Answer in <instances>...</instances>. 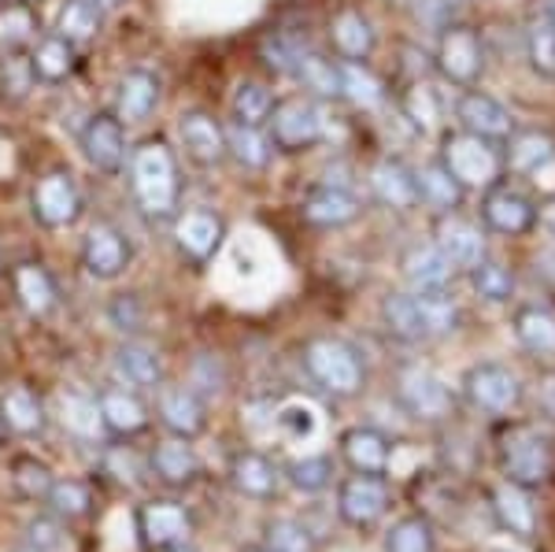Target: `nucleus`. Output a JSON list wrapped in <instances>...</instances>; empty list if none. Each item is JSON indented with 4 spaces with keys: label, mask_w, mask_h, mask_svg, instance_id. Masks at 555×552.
I'll use <instances>...</instances> for the list:
<instances>
[{
    "label": "nucleus",
    "mask_w": 555,
    "mask_h": 552,
    "mask_svg": "<svg viewBox=\"0 0 555 552\" xmlns=\"http://www.w3.org/2000/svg\"><path fill=\"white\" fill-rule=\"evenodd\" d=\"M130 190L138 208L152 222H167L178 216V197H182V178H178V156L164 138L141 141L130 153Z\"/></svg>",
    "instance_id": "nucleus-1"
},
{
    "label": "nucleus",
    "mask_w": 555,
    "mask_h": 552,
    "mask_svg": "<svg viewBox=\"0 0 555 552\" xmlns=\"http://www.w3.org/2000/svg\"><path fill=\"white\" fill-rule=\"evenodd\" d=\"M382 319L400 342H429V337H444L460 326V305L449 297V290L389 293L382 300Z\"/></svg>",
    "instance_id": "nucleus-2"
},
{
    "label": "nucleus",
    "mask_w": 555,
    "mask_h": 552,
    "mask_svg": "<svg viewBox=\"0 0 555 552\" xmlns=\"http://www.w3.org/2000/svg\"><path fill=\"white\" fill-rule=\"evenodd\" d=\"M304 371L334 397H356L363 389V356L345 337H311L304 345Z\"/></svg>",
    "instance_id": "nucleus-3"
},
{
    "label": "nucleus",
    "mask_w": 555,
    "mask_h": 552,
    "mask_svg": "<svg viewBox=\"0 0 555 552\" xmlns=\"http://www.w3.org/2000/svg\"><path fill=\"white\" fill-rule=\"evenodd\" d=\"M441 164L463 190H492L500 182V171H504V156L492 141L478 138V133L455 130L444 133L441 141Z\"/></svg>",
    "instance_id": "nucleus-4"
},
{
    "label": "nucleus",
    "mask_w": 555,
    "mask_h": 552,
    "mask_svg": "<svg viewBox=\"0 0 555 552\" xmlns=\"http://www.w3.org/2000/svg\"><path fill=\"white\" fill-rule=\"evenodd\" d=\"M500 467H504L507 483L533 489L548 483L555 471V445L533 426H512L500 438Z\"/></svg>",
    "instance_id": "nucleus-5"
},
{
    "label": "nucleus",
    "mask_w": 555,
    "mask_h": 552,
    "mask_svg": "<svg viewBox=\"0 0 555 552\" xmlns=\"http://www.w3.org/2000/svg\"><path fill=\"white\" fill-rule=\"evenodd\" d=\"M463 397L481 415H507L522 400V382L504 363H474L463 378Z\"/></svg>",
    "instance_id": "nucleus-6"
},
{
    "label": "nucleus",
    "mask_w": 555,
    "mask_h": 552,
    "mask_svg": "<svg viewBox=\"0 0 555 552\" xmlns=\"http://www.w3.org/2000/svg\"><path fill=\"white\" fill-rule=\"evenodd\" d=\"M271 145L282 153H304V149L319 145L322 141V112L315 101L308 97H289V101H278L271 108Z\"/></svg>",
    "instance_id": "nucleus-7"
},
{
    "label": "nucleus",
    "mask_w": 555,
    "mask_h": 552,
    "mask_svg": "<svg viewBox=\"0 0 555 552\" xmlns=\"http://www.w3.org/2000/svg\"><path fill=\"white\" fill-rule=\"evenodd\" d=\"M30 208H34V219H38L41 227L64 230V227H75V222L82 219L86 197L67 171H49L44 178H38V185H34Z\"/></svg>",
    "instance_id": "nucleus-8"
},
{
    "label": "nucleus",
    "mask_w": 555,
    "mask_h": 552,
    "mask_svg": "<svg viewBox=\"0 0 555 552\" xmlns=\"http://www.w3.org/2000/svg\"><path fill=\"white\" fill-rule=\"evenodd\" d=\"M78 145L82 156L89 159V167H96L101 175H119L130 159L127 149V127L115 112H96L89 115V123L78 133Z\"/></svg>",
    "instance_id": "nucleus-9"
},
{
    "label": "nucleus",
    "mask_w": 555,
    "mask_h": 552,
    "mask_svg": "<svg viewBox=\"0 0 555 552\" xmlns=\"http://www.w3.org/2000/svg\"><path fill=\"white\" fill-rule=\"evenodd\" d=\"M481 67H486V49H481L478 30L470 26H444L441 41H437V70L449 78L452 86L470 89L481 78Z\"/></svg>",
    "instance_id": "nucleus-10"
},
{
    "label": "nucleus",
    "mask_w": 555,
    "mask_h": 552,
    "mask_svg": "<svg viewBox=\"0 0 555 552\" xmlns=\"http://www.w3.org/2000/svg\"><path fill=\"white\" fill-rule=\"evenodd\" d=\"M389 483L385 475H360L356 471L352 478H345L341 489H337V515L348 523V527L363 530V527H374L385 512H389Z\"/></svg>",
    "instance_id": "nucleus-11"
},
{
    "label": "nucleus",
    "mask_w": 555,
    "mask_h": 552,
    "mask_svg": "<svg viewBox=\"0 0 555 552\" xmlns=\"http://www.w3.org/2000/svg\"><path fill=\"white\" fill-rule=\"evenodd\" d=\"M138 534L149 552H167L190 541L193 515L178 501H149L138 509Z\"/></svg>",
    "instance_id": "nucleus-12"
},
{
    "label": "nucleus",
    "mask_w": 555,
    "mask_h": 552,
    "mask_svg": "<svg viewBox=\"0 0 555 552\" xmlns=\"http://www.w3.org/2000/svg\"><path fill=\"white\" fill-rule=\"evenodd\" d=\"M397 397L415 420H426V423H437L452 412V389L444 386L429 368H418V363H411V368L400 371Z\"/></svg>",
    "instance_id": "nucleus-13"
},
{
    "label": "nucleus",
    "mask_w": 555,
    "mask_h": 552,
    "mask_svg": "<svg viewBox=\"0 0 555 552\" xmlns=\"http://www.w3.org/2000/svg\"><path fill=\"white\" fill-rule=\"evenodd\" d=\"M130 256H133L130 242L122 238L119 227H112V222H96V227L86 234L82 267H86L89 279H96V282L119 279V274L130 267Z\"/></svg>",
    "instance_id": "nucleus-14"
},
{
    "label": "nucleus",
    "mask_w": 555,
    "mask_h": 552,
    "mask_svg": "<svg viewBox=\"0 0 555 552\" xmlns=\"http://www.w3.org/2000/svg\"><path fill=\"white\" fill-rule=\"evenodd\" d=\"M222 238H227V227L222 219L208 208H193L175 216V242L182 248V256L196 267H204L215 260V253L222 248Z\"/></svg>",
    "instance_id": "nucleus-15"
},
{
    "label": "nucleus",
    "mask_w": 555,
    "mask_h": 552,
    "mask_svg": "<svg viewBox=\"0 0 555 552\" xmlns=\"http://www.w3.org/2000/svg\"><path fill=\"white\" fill-rule=\"evenodd\" d=\"M455 119L467 133H478L486 141H504L515 133V119L496 97L481 93V89H467V93L455 101Z\"/></svg>",
    "instance_id": "nucleus-16"
},
{
    "label": "nucleus",
    "mask_w": 555,
    "mask_h": 552,
    "mask_svg": "<svg viewBox=\"0 0 555 552\" xmlns=\"http://www.w3.org/2000/svg\"><path fill=\"white\" fill-rule=\"evenodd\" d=\"M156 412H159V423H164L175 438H185V441L201 438L204 426H208V408H204V400L193 386L159 389Z\"/></svg>",
    "instance_id": "nucleus-17"
},
{
    "label": "nucleus",
    "mask_w": 555,
    "mask_h": 552,
    "mask_svg": "<svg viewBox=\"0 0 555 552\" xmlns=\"http://www.w3.org/2000/svg\"><path fill=\"white\" fill-rule=\"evenodd\" d=\"M481 219H486L489 230H496V234H530L537 227V208L530 197H522L518 190L512 185H492L486 193V201H481Z\"/></svg>",
    "instance_id": "nucleus-18"
},
{
    "label": "nucleus",
    "mask_w": 555,
    "mask_h": 552,
    "mask_svg": "<svg viewBox=\"0 0 555 552\" xmlns=\"http://www.w3.org/2000/svg\"><path fill=\"white\" fill-rule=\"evenodd\" d=\"M178 138H182L185 153H190L196 164L215 167L227 159V127H222L211 112H204V108L182 112V119H178Z\"/></svg>",
    "instance_id": "nucleus-19"
},
{
    "label": "nucleus",
    "mask_w": 555,
    "mask_h": 552,
    "mask_svg": "<svg viewBox=\"0 0 555 552\" xmlns=\"http://www.w3.org/2000/svg\"><path fill=\"white\" fill-rule=\"evenodd\" d=\"M96 412H101V426L115 438H133L149 426V408L130 386H107L96 394Z\"/></svg>",
    "instance_id": "nucleus-20"
},
{
    "label": "nucleus",
    "mask_w": 555,
    "mask_h": 552,
    "mask_svg": "<svg viewBox=\"0 0 555 552\" xmlns=\"http://www.w3.org/2000/svg\"><path fill=\"white\" fill-rule=\"evenodd\" d=\"M360 197L345 185L334 182H322L315 190L304 197L300 204V216L311 222V227H348L356 216H360Z\"/></svg>",
    "instance_id": "nucleus-21"
},
{
    "label": "nucleus",
    "mask_w": 555,
    "mask_h": 552,
    "mask_svg": "<svg viewBox=\"0 0 555 552\" xmlns=\"http://www.w3.org/2000/svg\"><path fill=\"white\" fill-rule=\"evenodd\" d=\"M434 245L441 248L455 267H467V271L474 264L486 260V234H481V227L463 216H455V211H449V216L437 222Z\"/></svg>",
    "instance_id": "nucleus-22"
},
{
    "label": "nucleus",
    "mask_w": 555,
    "mask_h": 552,
    "mask_svg": "<svg viewBox=\"0 0 555 552\" xmlns=\"http://www.w3.org/2000/svg\"><path fill=\"white\" fill-rule=\"evenodd\" d=\"M159 104V75L149 67H130L115 86V115L122 123H145Z\"/></svg>",
    "instance_id": "nucleus-23"
},
{
    "label": "nucleus",
    "mask_w": 555,
    "mask_h": 552,
    "mask_svg": "<svg viewBox=\"0 0 555 552\" xmlns=\"http://www.w3.org/2000/svg\"><path fill=\"white\" fill-rule=\"evenodd\" d=\"M12 290H15V300L23 305V311L34 319H44L60 305L56 279L49 274V267H41L34 260H23L12 267Z\"/></svg>",
    "instance_id": "nucleus-24"
},
{
    "label": "nucleus",
    "mask_w": 555,
    "mask_h": 552,
    "mask_svg": "<svg viewBox=\"0 0 555 552\" xmlns=\"http://www.w3.org/2000/svg\"><path fill=\"white\" fill-rule=\"evenodd\" d=\"M400 271L411 282V290L426 293V290H449V282L455 279V264L441 253L434 242H415L400 260Z\"/></svg>",
    "instance_id": "nucleus-25"
},
{
    "label": "nucleus",
    "mask_w": 555,
    "mask_h": 552,
    "mask_svg": "<svg viewBox=\"0 0 555 552\" xmlns=\"http://www.w3.org/2000/svg\"><path fill=\"white\" fill-rule=\"evenodd\" d=\"M371 190L385 208H397V211H411L418 208V182L415 171L397 156H385L374 164L371 171Z\"/></svg>",
    "instance_id": "nucleus-26"
},
{
    "label": "nucleus",
    "mask_w": 555,
    "mask_h": 552,
    "mask_svg": "<svg viewBox=\"0 0 555 552\" xmlns=\"http://www.w3.org/2000/svg\"><path fill=\"white\" fill-rule=\"evenodd\" d=\"M341 457L348 460V467L360 471V475H385L389 471L392 445L382 431L374 426H352L341 434Z\"/></svg>",
    "instance_id": "nucleus-27"
},
{
    "label": "nucleus",
    "mask_w": 555,
    "mask_h": 552,
    "mask_svg": "<svg viewBox=\"0 0 555 552\" xmlns=\"http://www.w3.org/2000/svg\"><path fill=\"white\" fill-rule=\"evenodd\" d=\"M230 483H234L237 493L253 497V501H271V497L278 493L282 475H278L274 460H267L263 452L245 449L230 460Z\"/></svg>",
    "instance_id": "nucleus-28"
},
{
    "label": "nucleus",
    "mask_w": 555,
    "mask_h": 552,
    "mask_svg": "<svg viewBox=\"0 0 555 552\" xmlns=\"http://www.w3.org/2000/svg\"><path fill=\"white\" fill-rule=\"evenodd\" d=\"M149 467L164 486H190L201 475V457H196V449L185 438H171L152 449Z\"/></svg>",
    "instance_id": "nucleus-29"
},
{
    "label": "nucleus",
    "mask_w": 555,
    "mask_h": 552,
    "mask_svg": "<svg viewBox=\"0 0 555 552\" xmlns=\"http://www.w3.org/2000/svg\"><path fill=\"white\" fill-rule=\"evenodd\" d=\"M0 426L15 438H34L44 431V405L30 386H12L0 397Z\"/></svg>",
    "instance_id": "nucleus-30"
},
{
    "label": "nucleus",
    "mask_w": 555,
    "mask_h": 552,
    "mask_svg": "<svg viewBox=\"0 0 555 552\" xmlns=\"http://www.w3.org/2000/svg\"><path fill=\"white\" fill-rule=\"evenodd\" d=\"M30 70H34V82H49L60 86L75 75L78 67V49L70 41H64L60 34H44V38L34 44L30 56Z\"/></svg>",
    "instance_id": "nucleus-31"
},
{
    "label": "nucleus",
    "mask_w": 555,
    "mask_h": 552,
    "mask_svg": "<svg viewBox=\"0 0 555 552\" xmlns=\"http://www.w3.org/2000/svg\"><path fill=\"white\" fill-rule=\"evenodd\" d=\"M492 515L504 530H512L515 538H533L537 530V512L530 504V489L504 483L492 489Z\"/></svg>",
    "instance_id": "nucleus-32"
},
{
    "label": "nucleus",
    "mask_w": 555,
    "mask_h": 552,
    "mask_svg": "<svg viewBox=\"0 0 555 552\" xmlns=\"http://www.w3.org/2000/svg\"><path fill=\"white\" fill-rule=\"evenodd\" d=\"M115 375L130 389H156L164 382V360H159L156 349L127 342L115 352Z\"/></svg>",
    "instance_id": "nucleus-33"
},
{
    "label": "nucleus",
    "mask_w": 555,
    "mask_h": 552,
    "mask_svg": "<svg viewBox=\"0 0 555 552\" xmlns=\"http://www.w3.org/2000/svg\"><path fill=\"white\" fill-rule=\"evenodd\" d=\"M507 164H512V171L518 175H533V182H537L548 167H555V141L541 130L515 133L512 149H507Z\"/></svg>",
    "instance_id": "nucleus-34"
},
{
    "label": "nucleus",
    "mask_w": 555,
    "mask_h": 552,
    "mask_svg": "<svg viewBox=\"0 0 555 552\" xmlns=\"http://www.w3.org/2000/svg\"><path fill=\"white\" fill-rule=\"evenodd\" d=\"M330 41H334L341 60H366L374 52V30L356 8H345V12L334 15V23H330Z\"/></svg>",
    "instance_id": "nucleus-35"
},
{
    "label": "nucleus",
    "mask_w": 555,
    "mask_h": 552,
    "mask_svg": "<svg viewBox=\"0 0 555 552\" xmlns=\"http://www.w3.org/2000/svg\"><path fill=\"white\" fill-rule=\"evenodd\" d=\"M415 182H418V204H426V208L441 211V216H449V211L460 208L463 201V185L455 182V178L444 171V164L437 159V164H426L415 171Z\"/></svg>",
    "instance_id": "nucleus-36"
},
{
    "label": "nucleus",
    "mask_w": 555,
    "mask_h": 552,
    "mask_svg": "<svg viewBox=\"0 0 555 552\" xmlns=\"http://www.w3.org/2000/svg\"><path fill=\"white\" fill-rule=\"evenodd\" d=\"M34 41H38V12H34V4H23V0L0 4V52L20 56Z\"/></svg>",
    "instance_id": "nucleus-37"
},
{
    "label": "nucleus",
    "mask_w": 555,
    "mask_h": 552,
    "mask_svg": "<svg viewBox=\"0 0 555 552\" xmlns=\"http://www.w3.org/2000/svg\"><path fill=\"white\" fill-rule=\"evenodd\" d=\"M515 337L526 352L555 356V316L548 308L526 305L515 311Z\"/></svg>",
    "instance_id": "nucleus-38"
},
{
    "label": "nucleus",
    "mask_w": 555,
    "mask_h": 552,
    "mask_svg": "<svg viewBox=\"0 0 555 552\" xmlns=\"http://www.w3.org/2000/svg\"><path fill=\"white\" fill-rule=\"evenodd\" d=\"M341 67V97L352 101L356 108H378L385 101V86L363 60H337Z\"/></svg>",
    "instance_id": "nucleus-39"
},
{
    "label": "nucleus",
    "mask_w": 555,
    "mask_h": 552,
    "mask_svg": "<svg viewBox=\"0 0 555 552\" xmlns=\"http://www.w3.org/2000/svg\"><path fill=\"white\" fill-rule=\"evenodd\" d=\"M304 56H308V44L293 30H271L259 38V60H263V67H271L274 75H297Z\"/></svg>",
    "instance_id": "nucleus-40"
},
{
    "label": "nucleus",
    "mask_w": 555,
    "mask_h": 552,
    "mask_svg": "<svg viewBox=\"0 0 555 552\" xmlns=\"http://www.w3.org/2000/svg\"><path fill=\"white\" fill-rule=\"evenodd\" d=\"M271 149H274L271 138L259 127H245V123L227 127V156H234L248 171H263L271 164Z\"/></svg>",
    "instance_id": "nucleus-41"
},
{
    "label": "nucleus",
    "mask_w": 555,
    "mask_h": 552,
    "mask_svg": "<svg viewBox=\"0 0 555 552\" xmlns=\"http://www.w3.org/2000/svg\"><path fill=\"white\" fill-rule=\"evenodd\" d=\"M44 504L56 519H82L93 509V489H89L82 478H52L49 493H44Z\"/></svg>",
    "instance_id": "nucleus-42"
},
{
    "label": "nucleus",
    "mask_w": 555,
    "mask_h": 552,
    "mask_svg": "<svg viewBox=\"0 0 555 552\" xmlns=\"http://www.w3.org/2000/svg\"><path fill=\"white\" fill-rule=\"evenodd\" d=\"M101 20H104V12H96L89 0H67V4L60 8L56 34L78 49V44H89L101 34Z\"/></svg>",
    "instance_id": "nucleus-43"
},
{
    "label": "nucleus",
    "mask_w": 555,
    "mask_h": 552,
    "mask_svg": "<svg viewBox=\"0 0 555 552\" xmlns=\"http://www.w3.org/2000/svg\"><path fill=\"white\" fill-rule=\"evenodd\" d=\"M274 97L263 82H237L234 97H230V112H234V123H245V127H263L271 119Z\"/></svg>",
    "instance_id": "nucleus-44"
},
{
    "label": "nucleus",
    "mask_w": 555,
    "mask_h": 552,
    "mask_svg": "<svg viewBox=\"0 0 555 552\" xmlns=\"http://www.w3.org/2000/svg\"><path fill=\"white\" fill-rule=\"evenodd\" d=\"M60 420L75 438H96V431H101V412H96V397H86L78 394V389H67V394H60Z\"/></svg>",
    "instance_id": "nucleus-45"
},
{
    "label": "nucleus",
    "mask_w": 555,
    "mask_h": 552,
    "mask_svg": "<svg viewBox=\"0 0 555 552\" xmlns=\"http://www.w3.org/2000/svg\"><path fill=\"white\" fill-rule=\"evenodd\" d=\"M434 523L426 515H404L385 534V552H434Z\"/></svg>",
    "instance_id": "nucleus-46"
},
{
    "label": "nucleus",
    "mask_w": 555,
    "mask_h": 552,
    "mask_svg": "<svg viewBox=\"0 0 555 552\" xmlns=\"http://www.w3.org/2000/svg\"><path fill=\"white\" fill-rule=\"evenodd\" d=\"M400 108H404V115L423 133H434L441 127V97H437L434 86H426V82L408 86L404 93H400Z\"/></svg>",
    "instance_id": "nucleus-47"
},
{
    "label": "nucleus",
    "mask_w": 555,
    "mask_h": 552,
    "mask_svg": "<svg viewBox=\"0 0 555 552\" xmlns=\"http://www.w3.org/2000/svg\"><path fill=\"white\" fill-rule=\"evenodd\" d=\"M470 286L481 300H489V305H504V300H512V293H515V274L507 271L504 264L481 260L470 267Z\"/></svg>",
    "instance_id": "nucleus-48"
},
{
    "label": "nucleus",
    "mask_w": 555,
    "mask_h": 552,
    "mask_svg": "<svg viewBox=\"0 0 555 552\" xmlns=\"http://www.w3.org/2000/svg\"><path fill=\"white\" fill-rule=\"evenodd\" d=\"M297 78L315 97H326V101L330 97H341V67H337V60H326V56H319V52H308L297 67Z\"/></svg>",
    "instance_id": "nucleus-49"
},
{
    "label": "nucleus",
    "mask_w": 555,
    "mask_h": 552,
    "mask_svg": "<svg viewBox=\"0 0 555 552\" xmlns=\"http://www.w3.org/2000/svg\"><path fill=\"white\" fill-rule=\"evenodd\" d=\"M263 545L271 552H319L311 530L297 519H271L263 527Z\"/></svg>",
    "instance_id": "nucleus-50"
},
{
    "label": "nucleus",
    "mask_w": 555,
    "mask_h": 552,
    "mask_svg": "<svg viewBox=\"0 0 555 552\" xmlns=\"http://www.w3.org/2000/svg\"><path fill=\"white\" fill-rule=\"evenodd\" d=\"M526 49H530V64L541 75L555 78V23L548 15H533L530 30H526Z\"/></svg>",
    "instance_id": "nucleus-51"
},
{
    "label": "nucleus",
    "mask_w": 555,
    "mask_h": 552,
    "mask_svg": "<svg viewBox=\"0 0 555 552\" xmlns=\"http://www.w3.org/2000/svg\"><path fill=\"white\" fill-rule=\"evenodd\" d=\"M12 486L26 501H44V493H49V486H52V471L49 464H41V460L20 457L12 464Z\"/></svg>",
    "instance_id": "nucleus-52"
},
{
    "label": "nucleus",
    "mask_w": 555,
    "mask_h": 552,
    "mask_svg": "<svg viewBox=\"0 0 555 552\" xmlns=\"http://www.w3.org/2000/svg\"><path fill=\"white\" fill-rule=\"evenodd\" d=\"M289 483L300 493H319L334 483V460L330 457H304L297 464H289Z\"/></svg>",
    "instance_id": "nucleus-53"
},
{
    "label": "nucleus",
    "mask_w": 555,
    "mask_h": 552,
    "mask_svg": "<svg viewBox=\"0 0 555 552\" xmlns=\"http://www.w3.org/2000/svg\"><path fill=\"white\" fill-rule=\"evenodd\" d=\"M415 4V20L426 23V26H437V30H444V20H449V0H411Z\"/></svg>",
    "instance_id": "nucleus-54"
},
{
    "label": "nucleus",
    "mask_w": 555,
    "mask_h": 552,
    "mask_svg": "<svg viewBox=\"0 0 555 552\" xmlns=\"http://www.w3.org/2000/svg\"><path fill=\"white\" fill-rule=\"evenodd\" d=\"M112 323L119 326V331H138L141 326V305L138 297H119L112 305Z\"/></svg>",
    "instance_id": "nucleus-55"
},
{
    "label": "nucleus",
    "mask_w": 555,
    "mask_h": 552,
    "mask_svg": "<svg viewBox=\"0 0 555 552\" xmlns=\"http://www.w3.org/2000/svg\"><path fill=\"white\" fill-rule=\"evenodd\" d=\"M26 530H30V545L38 549V552L56 549V545H60V527H56L52 519H34Z\"/></svg>",
    "instance_id": "nucleus-56"
},
{
    "label": "nucleus",
    "mask_w": 555,
    "mask_h": 552,
    "mask_svg": "<svg viewBox=\"0 0 555 552\" xmlns=\"http://www.w3.org/2000/svg\"><path fill=\"white\" fill-rule=\"evenodd\" d=\"M537 408H541L544 420L555 423V371L541 375V382H537Z\"/></svg>",
    "instance_id": "nucleus-57"
},
{
    "label": "nucleus",
    "mask_w": 555,
    "mask_h": 552,
    "mask_svg": "<svg viewBox=\"0 0 555 552\" xmlns=\"http://www.w3.org/2000/svg\"><path fill=\"white\" fill-rule=\"evenodd\" d=\"M537 271H541L548 282H555V248H544V253L537 256Z\"/></svg>",
    "instance_id": "nucleus-58"
},
{
    "label": "nucleus",
    "mask_w": 555,
    "mask_h": 552,
    "mask_svg": "<svg viewBox=\"0 0 555 552\" xmlns=\"http://www.w3.org/2000/svg\"><path fill=\"white\" fill-rule=\"evenodd\" d=\"M537 219H541L544 227H548V234L555 238V201H548V204H544V208L537 211Z\"/></svg>",
    "instance_id": "nucleus-59"
},
{
    "label": "nucleus",
    "mask_w": 555,
    "mask_h": 552,
    "mask_svg": "<svg viewBox=\"0 0 555 552\" xmlns=\"http://www.w3.org/2000/svg\"><path fill=\"white\" fill-rule=\"evenodd\" d=\"M89 4H93L96 12H115V8H119L122 0H89Z\"/></svg>",
    "instance_id": "nucleus-60"
},
{
    "label": "nucleus",
    "mask_w": 555,
    "mask_h": 552,
    "mask_svg": "<svg viewBox=\"0 0 555 552\" xmlns=\"http://www.w3.org/2000/svg\"><path fill=\"white\" fill-rule=\"evenodd\" d=\"M241 552H271V549H267V545H245Z\"/></svg>",
    "instance_id": "nucleus-61"
},
{
    "label": "nucleus",
    "mask_w": 555,
    "mask_h": 552,
    "mask_svg": "<svg viewBox=\"0 0 555 552\" xmlns=\"http://www.w3.org/2000/svg\"><path fill=\"white\" fill-rule=\"evenodd\" d=\"M167 552H193V549H185V545H178V549H167Z\"/></svg>",
    "instance_id": "nucleus-62"
},
{
    "label": "nucleus",
    "mask_w": 555,
    "mask_h": 552,
    "mask_svg": "<svg viewBox=\"0 0 555 552\" xmlns=\"http://www.w3.org/2000/svg\"><path fill=\"white\" fill-rule=\"evenodd\" d=\"M548 20L555 23V0H552V12H548Z\"/></svg>",
    "instance_id": "nucleus-63"
},
{
    "label": "nucleus",
    "mask_w": 555,
    "mask_h": 552,
    "mask_svg": "<svg viewBox=\"0 0 555 552\" xmlns=\"http://www.w3.org/2000/svg\"><path fill=\"white\" fill-rule=\"evenodd\" d=\"M23 4H34V0H23Z\"/></svg>",
    "instance_id": "nucleus-64"
}]
</instances>
